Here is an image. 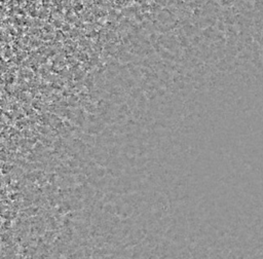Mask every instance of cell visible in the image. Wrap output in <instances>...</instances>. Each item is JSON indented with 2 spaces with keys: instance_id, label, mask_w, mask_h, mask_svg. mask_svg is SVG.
<instances>
[]
</instances>
